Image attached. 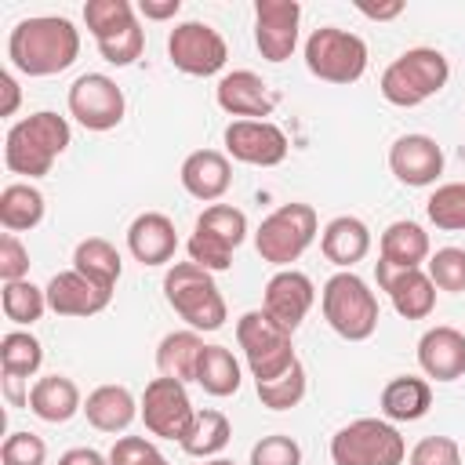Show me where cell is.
<instances>
[{
    "label": "cell",
    "mask_w": 465,
    "mask_h": 465,
    "mask_svg": "<svg viewBox=\"0 0 465 465\" xmlns=\"http://www.w3.org/2000/svg\"><path fill=\"white\" fill-rule=\"evenodd\" d=\"M193 229H196V232H207V236H214L218 243H225L229 251H236V247L247 240V214H243L240 207H232V203H211V207L196 218Z\"/></svg>",
    "instance_id": "d6a6232c"
},
{
    "label": "cell",
    "mask_w": 465,
    "mask_h": 465,
    "mask_svg": "<svg viewBox=\"0 0 465 465\" xmlns=\"http://www.w3.org/2000/svg\"><path fill=\"white\" fill-rule=\"evenodd\" d=\"M124 91L105 73H84L69 87V116L87 131H113L124 120Z\"/></svg>",
    "instance_id": "7c38bea8"
},
{
    "label": "cell",
    "mask_w": 465,
    "mask_h": 465,
    "mask_svg": "<svg viewBox=\"0 0 465 465\" xmlns=\"http://www.w3.org/2000/svg\"><path fill=\"white\" fill-rule=\"evenodd\" d=\"M69 142H73L69 120L51 113V109H40V113H29L7 127L4 163L11 174L44 178L51 171V163L69 149Z\"/></svg>",
    "instance_id": "7a4b0ae2"
},
{
    "label": "cell",
    "mask_w": 465,
    "mask_h": 465,
    "mask_svg": "<svg viewBox=\"0 0 465 465\" xmlns=\"http://www.w3.org/2000/svg\"><path fill=\"white\" fill-rule=\"evenodd\" d=\"M389 171L411 189H425L443 174V149L429 134H400L389 149Z\"/></svg>",
    "instance_id": "e0dca14e"
},
{
    "label": "cell",
    "mask_w": 465,
    "mask_h": 465,
    "mask_svg": "<svg viewBox=\"0 0 465 465\" xmlns=\"http://www.w3.org/2000/svg\"><path fill=\"white\" fill-rule=\"evenodd\" d=\"M312 302H316V287H312V280H309L305 272H298V269H280V272H272L269 283H265V294H262V309H265L280 327H287L291 334L302 327V320L309 316Z\"/></svg>",
    "instance_id": "2e32d148"
},
{
    "label": "cell",
    "mask_w": 465,
    "mask_h": 465,
    "mask_svg": "<svg viewBox=\"0 0 465 465\" xmlns=\"http://www.w3.org/2000/svg\"><path fill=\"white\" fill-rule=\"evenodd\" d=\"M316 229H320V222L309 203H283L262 218V225L254 232V251L262 262L287 269L291 262H298L309 251V243L316 240Z\"/></svg>",
    "instance_id": "ba28073f"
},
{
    "label": "cell",
    "mask_w": 465,
    "mask_h": 465,
    "mask_svg": "<svg viewBox=\"0 0 465 465\" xmlns=\"http://www.w3.org/2000/svg\"><path fill=\"white\" fill-rule=\"evenodd\" d=\"M305 69L327 84H356L367 73V44L338 25H320L305 40Z\"/></svg>",
    "instance_id": "9c48e42d"
},
{
    "label": "cell",
    "mask_w": 465,
    "mask_h": 465,
    "mask_svg": "<svg viewBox=\"0 0 465 465\" xmlns=\"http://www.w3.org/2000/svg\"><path fill=\"white\" fill-rule=\"evenodd\" d=\"M58 465H109V458L98 454L94 447H73V450H65L58 458Z\"/></svg>",
    "instance_id": "681fc988"
},
{
    "label": "cell",
    "mask_w": 465,
    "mask_h": 465,
    "mask_svg": "<svg viewBox=\"0 0 465 465\" xmlns=\"http://www.w3.org/2000/svg\"><path fill=\"white\" fill-rule=\"evenodd\" d=\"M298 0H258L254 4V44L265 62H287L298 47Z\"/></svg>",
    "instance_id": "4fadbf2b"
},
{
    "label": "cell",
    "mask_w": 465,
    "mask_h": 465,
    "mask_svg": "<svg viewBox=\"0 0 465 465\" xmlns=\"http://www.w3.org/2000/svg\"><path fill=\"white\" fill-rule=\"evenodd\" d=\"M167 58L174 69H182L185 76H214L225 58L229 47L222 40V33L207 22H178L167 36Z\"/></svg>",
    "instance_id": "8fae6325"
},
{
    "label": "cell",
    "mask_w": 465,
    "mask_h": 465,
    "mask_svg": "<svg viewBox=\"0 0 465 465\" xmlns=\"http://www.w3.org/2000/svg\"><path fill=\"white\" fill-rule=\"evenodd\" d=\"M80 54V29L58 15L22 18L7 36V58L25 76L65 73Z\"/></svg>",
    "instance_id": "6da1fadb"
},
{
    "label": "cell",
    "mask_w": 465,
    "mask_h": 465,
    "mask_svg": "<svg viewBox=\"0 0 465 465\" xmlns=\"http://www.w3.org/2000/svg\"><path fill=\"white\" fill-rule=\"evenodd\" d=\"M84 22H87V33L98 40L105 36H116L120 29L134 25V4L131 0H87L84 4Z\"/></svg>",
    "instance_id": "e575fe53"
},
{
    "label": "cell",
    "mask_w": 465,
    "mask_h": 465,
    "mask_svg": "<svg viewBox=\"0 0 465 465\" xmlns=\"http://www.w3.org/2000/svg\"><path fill=\"white\" fill-rule=\"evenodd\" d=\"M44 291H47V309L58 312V316H94V312H102L113 302V291L109 287L87 280L76 269L54 272Z\"/></svg>",
    "instance_id": "d6986e66"
},
{
    "label": "cell",
    "mask_w": 465,
    "mask_h": 465,
    "mask_svg": "<svg viewBox=\"0 0 465 465\" xmlns=\"http://www.w3.org/2000/svg\"><path fill=\"white\" fill-rule=\"evenodd\" d=\"M44 222V193L29 182H11L0 193V225L7 232H29Z\"/></svg>",
    "instance_id": "f1b7e54d"
},
{
    "label": "cell",
    "mask_w": 465,
    "mask_h": 465,
    "mask_svg": "<svg viewBox=\"0 0 465 465\" xmlns=\"http://www.w3.org/2000/svg\"><path fill=\"white\" fill-rule=\"evenodd\" d=\"M432 407V389L425 378L400 374L381 389V414L385 421H418Z\"/></svg>",
    "instance_id": "4316f807"
},
{
    "label": "cell",
    "mask_w": 465,
    "mask_h": 465,
    "mask_svg": "<svg viewBox=\"0 0 465 465\" xmlns=\"http://www.w3.org/2000/svg\"><path fill=\"white\" fill-rule=\"evenodd\" d=\"M425 214L436 229L465 232V182L436 185V193L425 200Z\"/></svg>",
    "instance_id": "d590c367"
},
{
    "label": "cell",
    "mask_w": 465,
    "mask_h": 465,
    "mask_svg": "<svg viewBox=\"0 0 465 465\" xmlns=\"http://www.w3.org/2000/svg\"><path fill=\"white\" fill-rule=\"evenodd\" d=\"M138 414H142V421H145V429L153 436L178 440L182 443V436L189 432V425L196 418V407H193V400H189V392H185L182 381L160 374V378H153L145 385L142 403H138Z\"/></svg>",
    "instance_id": "30bf717a"
},
{
    "label": "cell",
    "mask_w": 465,
    "mask_h": 465,
    "mask_svg": "<svg viewBox=\"0 0 465 465\" xmlns=\"http://www.w3.org/2000/svg\"><path fill=\"white\" fill-rule=\"evenodd\" d=\"M229 436H232L229 418H225L222 411H214V407H203V411H196L189 432L182 436V450H185L189 458H203V461H207V458H218V454L225 450Z\"/></svg>",
    "instance_id": "f546056e"
},
{
    "label": "cell",
    "mask_w": 465,
    "mask_h": 465,
    "mask_svg": "<svg viewBox=\"0 0 465 465\" xmlns=\"http://www.w3.org/2000/svg\"><path fill=\"white\" fill-rule=\"evenodd\" d=\"M254 389H258L262 407H269V411H291V407H298L302 396H305V367H302V360L291 371H283L280 378H272V381H254Z\"/></svg>",
    "instance_id": "74e56055"
},
{
    "label": "cell",
    "mask_w": 465,
    "mask_h": 465,
    "mask_svg": "<svg viewBox=\"0 0 465 465\" xmlns=\"http://www.w3.org/2000/svg\"><path fill=\"white\" fill-rule=\"evenodd\" d=\"M240 363L225 345H207L196 367V385L207 396H232L240 389Z\"/></svg>",
    "instance_id": "1f68e13d"
},
{
    "label": "cell",
    "mask_w": 465,
    "mask_h": 465,
    "mask_svg": "<svg viewBox=\"0 0 465 465\" xmlns=\"http://www.w3.org/2000/svg\"><path fill=\"white\" fill-rule=\"evenodd\" d=\"M4 465H44L47 461V443L36 432H11L0 447Z\"/></svg>",
    "instance_id": "b9f144b4"
},
{
    "label": "cell",
    "mask_w": 465,
    "mask_h": 465,
    "mask_svg": "<svg viewBox=\"0 0 465 465\" xmlns=\"http://www.w3.org/2000/svg\"><path fill=\"white\" fill-rule=\"evenodd\" d=\"M73 269L84 272L87 280H94V283H102V287L113 291L116 280H120V272H124V262H120V251H116L109 240L87 236V240H80L76 251H73Z\"/></svg>",
    "instance_id": "4dcf8cb0"
},
{
    "label": "cell",
    "mask_w": 465,
    "mask_h": 465,
    "mask_svg": "<svg viewBox=\"0 0 465 465\" xmlns=\"http://www.w3.org/2000/svg\"><path fill=\"white\" fill-rule=\"evenodd\" d=\"M47 309V291H40L36 283L29 280H18V283H4V316L18 327H29L44 316Z\"/></svg>",
    "instance_id": "8d00e7d4"
},
{
    "label": "cell",
    "mask_w": 465,
    "mask_h": 465,
    "mask_svg": "<svg viewBox=\"0 0 465 465\" xmlns=\"http://www.w3.org/2000/svg\"><path fill=\"white\" fill-rule=\"evenodd\" d=\"M138 11L145 18H153V22H163V18H174L182 11V0H142Z\"/></svg>",
    "instance_id": "7dc6e473"
},
{
    "label": "cell",
    "mask_w": 465,
    "mask_h": 465,
    "mask_svg": "<svg viewBox=\"0 0 465 465\" xmlns=\"http://www.w3.org/2000/svg\"><path fill=\"white\" fill-rule=\"evenodd\" d=\"M251 465H302V447L283 432L262 436L251 447Z\"/></svg>",
    "instance_id": "60d3db41"
},
{
    "label": "cell",
    "mask_w": 465,
    "mask_h": 465,
    "mask_svg": "<svg viewBox=\"0 0 465 465\" xmlns=\"http://www.w3.org/2000/svg\"><path fill=\"white\" fill-rule=\"evenodd\" d=\"M109 465H167V458L145 436H120L109 450Z\"/></svg>",
    "instance_id": "ee69618b"
},
{
    "label": "cell",
    "mask_w": 465,
    "mask_h": 465,
    "mask_svg": "<svg viewBox=\"0 0 465 465\" xmlns=\"http://www.w3.org/2000/svg\"><path fill=\"white\" fill-rule=\"evenodd\" d=\"M203 465H236V461H232V458H207Z\"/></svg>",
    "instance_id": "816d5d0a"
},
{
    "label": "cell",
    "mask_w": 465,
    "mask_h": 465,
    "mask_svg": "<svg viewBox=\"0 0 465 465\" xmlns=\"http://www.w3.org/2000/svg\"><path fill=\"white\" fill-rule=\"evenodd\" d=\"M84 414L98 432H124L138 418V400L127 385H98L87 392Z\"/></svg>",
    "instance_id": "d4e9b609"
},
{
    "label": "cell",
    "mask_w": 465,
    "mask_h": 465,
    "mask_svg": "<svg viewBox=\"0 0 465 465\" xmlns=\"http://www.w3.org/2000/svg\"><path fill=\"white\" fill-rule=\"evenodd\" d=\"M163 298L193 331H218L225 323V298L214 276L196 262H174L167 269Z\"/></svg>",
    "instance_id": "5b68a950"
},
{
    "label": "cell",
    "mask_w": 465,
    "mask_h": 465,
    "mask_svg": "<svg viewBox=\"0 0 465 465\" xmlns=\"http://www.w3.org/2000/svg\"><path fill=\"white\" fill-rule=\"evenodd\" d=\"M142 47H145V33H142L138 22L127 25V29H120L116 36L98 40V54H102L109 65H131V62H138V58H142Z\"/></svg>",
    "instance_id": "ab89813d"
},
{
    "label": "cell",
    "mask_w": 465,
    "mask_h": 465,
    "mask_svg": "<svg viewBox=\"0 0 465 465\" xmlns=\"http://www.w3.org/2000/svg\"><path fill=\"white\" fill-rule=\"evenodd\" d=\"M0 91H4V102H0V116H15L18 102H22V91H18V80L11 73H0Z\"/></svg>",
    "instance_id": "c3c4849f"
},
{
    "label": "cell",
    "mask_w": 465,
    "mask_h": 465,
    "mask_svg": "<svg viewBox=\"0 0 465 465\" xmlns=\"http://www.w3.org/2000/svg\"><path fill=\"white\" fill-rule=\"evenodd\" d=\"M374 272H378V287L389 294L392 309L403 320H425L436 309V283L429 280L425 269H396L378 258Z\"/></svg>",
    "instance_id": "9a60e30c"
},
{
    "label": "cell",
    "mask_w": 465,
    "mask_h": 465,
    "mask_svg": "<svg viewBox=\"0 0 465 465\" xmlns=\"http://www.w3.org/2000/svg\"><path fill=\"white\" fill-rule=\"evenodd\" d=\"M320 251H323V258H327L331 265L352 269V265L363 262L367 251H371V229H367L360 218H352V214H338V218H331V222L323 225V232H320Z\"/></svg>",
    "instance_id": "603a6c76"
},
{
    "label": "cell",
    "mask_w": 465,
    "mask_h": 465,
    "mask_svg": "<svg viewBox=\"0 0 465 465\" xmlns=\"http://www.w3.org/2000/svg\"><path fill=\"white\" fill-rule=\"evenodd\" d=\"M127 251L142 265H167L178 251L174 222L160 211H145L127 225Z\"/></svg>",
    "instance_id": "7402d4cb"
},
{
    "label": "cell",
    "mask_w": 465,
    "mask_h": 465,
    "mask_svg": "<svg viewBox=\"0 0 465 465\" xmlns=\"http://www.w3.org/2000/svg\"><path fill=\"white\" fill-rule=\"evenodd\" d=\"M203 338L196 331H171L160 338L156 345V367L163 378H174V381H196V367H200V356H203Z\"/></svg>",
    "instance_id": "484cf974"
},
{
    "label": "cell",
    "mask_w": 465,
    "mask_h": 465,
    "mask_svg": "<svg viewBox=\"0 0 465 465\" xmlns=\"http://www.w3.org/2000/svg\"><path fill=\"white\" fill-rule=\"evenodd\" d=\"M182 189L193 196V200H203V203H214L229 193L232 185V167H229V156L218 153V149H196L182 160Z\"/></svg>",
    "instance_id": "44dd1931"
},
{
    "label": "cell",
    "mask_w": 465,
    "mask_h": 465,
    "mask_svg": "<svg viewBox=\"0 0 465 465\" xmlns=\"http://www.w3.org/2000/svg\"><path fill=\"white\" fill-rule=\"evenodd\" d=\"M407 465H461V450L450 436H425L411 447Z\"/></svg>",
    "instance_id": "7bdbcfd3"
},
{
    "label": "cell",
    "mask_w": 465,
    "mask_h": 465,
    "mask_svg": "<svg viewBox=\"0 0 465 465\" xmlns=\"http://www.w3.org/2000/svg\"><path fill=\"white\" fill-rule=\"evenodd\" d=\"M40 363H44V345L29 331H7L0 338V367H4V374L29 378V374L40 371Z\"/></svg>",
    "instance_id": "836d02e7"
},
{
    "label": "cell",
    "mask_w": 465,
    "mask_h": 465,
    "mask_svg": "<svg viewBox=\"0 0 465 465\" xmlns=\"http://www.w3.org/2000/svg\"><path fill=\"white\" fill-rule=\"evenodd\" d=\"M214 98L218 105L229 113V116H240V120H265L272 109H276V94L269 91V84L251 73V69H232L218 80L214 87Z\"/></svg>",
    "instance_id": "ac0fdd59"
},
{
    "label": "cell",
    "mask_w": 465,
    "mask_h": 465,
    "mask_svg": "<svg viewBox=\"0 0 465 465\" xmlns=\"http://www.w3.org/2000/svg\"><path fill=\"white\" fill-rule=\"evenodd\" d=\"M429 280L436 283V291H450L461 294L465 291V251L461 247H440L429 258Z\"/></svg>",
    "instance_id": "f35d334b"
},
{
    "label": "cell",
    "mask_w": 465,
    "mask_h": 465,
    "mask_svg": "<svg viewBox=\"0 0 465 465\" xmlns=\"http://www.w3.org/2000/svg\"><path fill=\"white\" fill-rule=\"evenodd\" d=\"M287 134L272 120H232L225 127V153L251 167H276L287 160Z\"/></svg>",
    "instance_id": "5bb4252c"
},
{
    "label": "cell",
    "mask_w": 465,
    "mask_h": 465,
    "mask_svg": "<svg viewBox=\"0 0 465 465\" xmlns=\"http://www.w3.org/2000/svg\"><path fill=\"white\" fill-rule=\"evenodd\" d=\"M356 11L367 15V18H374V22H392V18L403 15V0H389V4H367V0H360Z\"/></svg>",
    "instance_id": "bcb514c9"
},
{
    "label": "cell",
    "mask_w": 465,
    "mask_h": 465,
    "mask_svg": "<svg viewBox=\"0 0 465 465\" xmlns=\"http://www.w3.org/2000/svg\"><path fill=\"white\" fill-rule=\"evenodd\" d=\"M29 378H15V374H4V392L11 400V407H29V389H22Z\"/></svg>",
    "instance_id": "f907efd6"
},
{
    "label": "cell",
    "mask_w": 465,
    "mask_h": 465,
    "mask_svg": "<svg viewBox=\"0 0 465 465\" xmlns=\"http://www.w3.org/2000/svg\"><path fill=\"white\" fill-rule=\"evenodd\" d=\"M418 367L436 381H454L465 374V334L458 327H429L418 341Z\"/></svg>",
    "instance_id": "ffe728a7"
},
{
    "label": "cell",
    "mask_w": 465,
    "mask_h": 465,
    "mask_svg": "<svg viewBox=\"0 0 465 465\" xmlns=\"http://www.w3.org/2000/svg\"><path fill=\"white\" fill-rule=\"evenodd\" d=\"M236 341L243 349V360L254 381H272L298 363L291 331L280 327L265 309H251L236 320Z\"/></svg>",
    "instance_id": "8992f818"
},
{
    "label": "cell",
    "mask_w": 465,
    "mask_h": 465,
    "mask_svg": "<svg viewBox=\"0 0 465 465\" xmlns=\"http://www.w3.org/2000/svg\"><path fill=\"white\" fill-rule=\"evenodd\" d=\"M29 276V251L15 232L0 236V280L4 283H18Z\"/></svg>",
    "instance_id": "f6af8a7d"
},
{
    "label": "cell",
    "mask_w": 465,
    "mask_h": 465,
    "mask_svg": "<svg viewBox=\"0 0 465 465\" xmlns=\"http://www.w3.org/2000/svg\"><path fill=\"white\" fill-rule=\"evenodd\" d=\"M320 305L331 331L345 341H367L378 331V298L367 287V280H360L352 269H341L323 283Z\"/></svg>",
    "instance_id": "277c9868"
},
{
    "label": "cell",
    "mask_w": 465,
    "mask_h": 465,
    "mask_svg": "<svg viewBox=\"0 0 465 465\" xmlns=\"http://www.w3.org/2000/svg\"><path fill=\"white\" fill-rule=\"evenodd\" d=\"M450 80V65L447 54L436 47H411L403 51L396 62L385 65L381 73V98L400 105V109H414L421 102H429L432 94H440Z\"/></svg>",
    "instance_id": "3957f363"
},
{
    "label": "cell",
    "mask_w": 465,
    "mask_h": 465,
    "mask_svg": "<svg viewBox=\"0 0 465 465\" xmlns=\"http://www.w3.org/2000/svg\"><path fill=\"white\" fill-rule=\"evenodd\" d=\"M407 443L385 418H356L331 436L334 465H403Z\"/></svg>",
    "instance_id": "52a82bcc"
},
{
    "label": "cell",
    "mask_w": 465,
    "mask_h": 465,
    "mask_svg": "<svg viewBox=\"0 0 465 465\" xmlns=\"http://www.w3.org/2000/svg\"><path fill=\"white\" fill-rule=\"evenodd\" d=\"M29 411L40 421H47V425H62L76 411H84V400H80V389H76L73 378L47 374V378H36L33 381V389H29Z\"/></svg>",
    "instance_id": "cb8c5ba5"
},
{
    "label": "cell",
    "mask_w": 465,
    "mask_h": 465,
    "mask_svg": "<svg viewBox=\"0 0 465 465\" xmlns=\"http://www.w3.org/2000/svg\"><path fill=\"white\" fill-rule=\"evenodd\" d=\"M381 262L396 265V269H421V262L429 258V232L418 222H392L381 232Z\"/></svg>",
    "instance_id": "83f0119b"
}]
</instances>
